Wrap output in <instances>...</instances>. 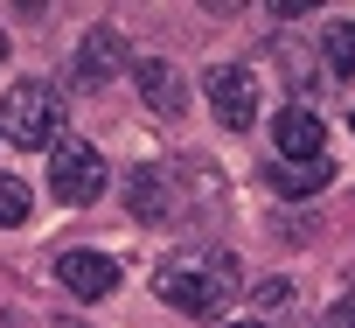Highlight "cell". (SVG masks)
I'll return each mask as SVG.
<instances>
[{
  "instance_id": "1",
  "label": "cell",
  "mask_w": 355,
  "mask_h": 328,
  "mask_svg": "<svg viewBox=\"0 0 355 328\" xmlns=\"http://www.w3.org/2000/svg\"><path fill=\"white\" fill-rule=\"evenodd\" d=\"M125 203L139 224H182V217H216L223 210V175L202 161H146L125 182Z\"/></svg>"
},
{
  "instance_id": "2",
  "label": "cell",
  "mask_w": 355,
  "mask_h": 328,
  "mask_svg": "<svg viewBox=\"0 0 355 328\" xmlns=\"http://www.w3.org/2000/svg\"><path fill=\"white\" fill-rule=\"evenodd\" d=\"M237 293H244V272H237L230 252H174L167 265H153V300L182 307V314H196V321L223 314Z\"/></svg>"
},
{
  "instance_id": "3",
  "label": "cell",
  "mask_w": 355,
  "mask_h": 328,
  "mask_svg": "<svg viewBox=\"0 0 355 328\" xmlns=\"http://www.w3.org/2000/svg\"><path fill=\"white\" fill-rule=\"evenodd\" d=\"M0 140L15 147H56L63 140V98L42 77H21L8 98H0Z\"/></svg>"
},
{
  "instance_id": "4",
  "label": "cell",
  "mask_w": 355,
  "mask_h": 328,
  "mask_svg": "<svg viewBox=\"0 0 355 328\" xmlns=\"http://www.w3.org/2000/svg\"><path fill=\"white\" fill-rule=\"evenodd\" d=\"M98 189H105V154L91 140H56L49 147V196L77 210V203H98Z\"/></svg>"
},
{
  "instance_id": "5",
  "label": "cell",
  "mask_w": 355,
  "mask_h": 328,
  "mask_svg": "<svg viewBox=\"0 0 355 328\" xmlns=\"http://www.w3.org/2000/svg\"><path fill=\"white\" fill-rule=\"evenodd\" d=\"M209 112H216L230 133H251V126H258V77H251L244 63L209 70Z\"/></svg>"
},
{
  "instance_id": "6",
  "label": "cell",
  "mask_w": 355,
  "mask_h": 328,
  "mask_svg": "<svg viewBox=\"0 0 355 328\" xmlns=\"http://www.w3.org/2000/svg\"><path fill=\"white\" fill-rule=\"evenodd\" d=\"M272 147H279V161H327V126H320V112L286 105V112L272 119Z\"/></svg>"
},
{
  "instance_id": "7",
  "label": "cell",
  "mask_w": 355,
  "mask_h": 328,
  "mask_svg": "<svg viewBox=\"0 0 355 328\" xmlns=\"http://www.w3.org/2000/svg\"><path fill=\"white\" fill-rule=\"evenodd\" d=\"M56 279H63L77 300H105V293L119 286V259H112V252L77 245V252H63V259H56Z\"/></svg>"
},
{
  "instance_id": "8",
  "label": "cell",
  "mask_w": 355,
  "mask_h": 328,
  "mask_svg": "<svg viewBox=\"0 0 355 328\" xmlns=\"http://www.w3.org/2000/svg\"><path fill=\"white\" fill-rule=\"evenodd\" d=\"M327 182H334V161H279V154L265 161V189L272 196H293L300 203V196H320Z\"/></svg>"
},
{
  "instance_id": "9",
  "label": "cell",
  "mask_w": 355,
  "mask_h": 328,
  "mask_svg": "<svg viewBox=\"0 0 355 328\" xmlns=\"http://www.w3.org/2000/svg\"><path fill=\"white\" fill-rule=\"evenodd\" d=\"M139 98H146V112H160V119H182V112H189V84H182V70H174L167 56L139 63Z\"/></svg>"
},
{
  "instance_id": "10",
  "label": "cell",
  "mask_w": 355,
  "mask_h": 328,
  "mask_svg": "<svg viewBox=\"0 0 355 328\" xmlns=\"http://www.w3.org/2000/svg\"><path fill=\"white\" fill-rule=\"evenodd\" d=\"M119 63H125V42H119L112 28H91V35L77 42V84H105Z\"/></svg>"
},
{
  "instance_id": "11",
  "label": "cell",
  "mask_w": 355,
  "mask_h": 328,
  "mask_svg": "<svg viewBox=\"0 0 355 328\" xmlns=\"http://www.w3.org/2000/svg\"><path fill=\"white\" fill-rule=\"evenodd\" d=\"M320 56L334 63V77H355V22H334L320 35Z\"/></svg>"
},
{
  "instance_id": "12",
  "label": "cell",
  "mask_w": 355,
  "mask_h": 328,
  "mask_svg": "<svg viewBox=\"0 0 355 328\" xmlns=\"http://www.w3.org/2000/svg\"><path fill=\"white\" fill-rule=\"evenodd\" d=\"M28 210H35L28 182H21V175H0V231H15V224H28Z\"/></svg>"
},
{
  "instance_id": "13",
  "label": "cell",
  "mask_w": 355,
  "mask_h": 328,
  "mask_svg": "<svg viewBox=\"0 0 355 328\" xmlns=\"http://www.w3.org/2000/svg\"><path fill=\"white\" fill-rule=\"evenodd\" d=\"M320 328H355V293H341V300L320 314Z\"/></svg>"
},
{
  "instance_id": "14",
  "label": "cell",
  "mask_w": 355,
  "mask_h": 328,
  "mask_svg": "<svg viewBox=\"0 0 355 328\" xmlns=\"http://www.w3.org/2000/svg\"><path fill=\"white\" fill-rule=\"evenodd\" d=\"M223 328H265V321H223Z\"/></svg>"
},
{
  "instance_id": "15",
  "label": "cell",
  "mask_w": 355,
  "mask_h": 328,
  "mask_svg": "<svg viewBox=\"0 0 355 328\" xmlns=\"http://www.w3.org/2000/svg\"><path fill=\"white\" fill-rule=\"evenodd\" d=\"M49 328H91V321H49Z\"/></svg>"
},
{
  "instance_id": "16",
  "label": "cell",
  "mask_w": 355,
  "mask_h": 328,
  "mask_svg": "<svg viewBox=\"0 0 355 328\" xmlns=\"http://www.w3.org/2000/svg\"><path fill=\"white\" fill-rule=\"evenodd\" d=\"M0 63H8V35H0Z\"/></svg>"
}]
</instances>
